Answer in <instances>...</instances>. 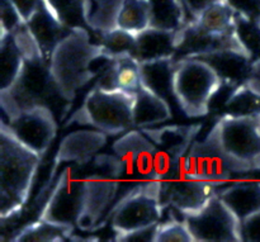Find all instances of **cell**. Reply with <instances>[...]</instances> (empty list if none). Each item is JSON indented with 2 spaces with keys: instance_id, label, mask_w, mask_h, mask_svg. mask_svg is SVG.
Segmentation results:
<instances>
[{
  "instance_id": "5",
  "label": "cell",
  "mask_w": 260,
  "mask_h": 242,
  "mask_svg": "<svg viewBox=\"0 0 260 242\" xmlns=\"http://www.w3.org/2000/svg\"><path fill=\"white\" fill-rule=\"evenodd\" d=\"M210 132L239 175L260 171V113H223Z\"/></svg>"
},
{
  "instance_id": "19",
  "label": "cell",
  "mask_w": 260,
  "mask_h": 242,
  "mask_svg": "<svg viewBox=\"0 0 260 242\" xmlns=\"http://www.w3.org/2000/svg\"><path fill=\"white\" fill-rule=\"evenodd\" d=\"M197 58L210 63L222 83L233 86H239L245 83L254 71L251 63V53L236 50H222L207 55L197 56Z\"/></svg>"
},
{
  "instance_id": "33",
  "label": "cell",
  "mask_w": 260,
  "mask_h": 242,
  "mask_svg": "<svg viewBox=\"0 0 260 242\" xmlns=\"http://www.w3.org/2000/svg\"><path fill=\"white\" fill-rule=\"evenodd\" d=\"M156 242H194V237L183 218L179 221L173 217L167 222L160 223Z\"/></svg>"
},
{
  "instance_id": "30",
  "label": "cell",
  "mask_w": 260,
  "mask_h": 242,
  "mask_svg": "<svg viewBox=\"0 0 260 242\" xmlns=\"http://www.w3.org/2000/svg\"><path fill=\"white\" fill-rule=\"evenodd\" d=\"M229 113L234 116H249V114L260 113V95L255 91L241 84L233 91L229 98L222 114Z\"/></svg>"
},
{
  "instance_id": "21",
  "label": "cell",
  "mask_w": 260,
  "mask_h": 242,
  "mask_svg": "<svg viewBox=\"0 0 260 242\" xmlns=\"http://www.w3.org/2000/svg\"><path fill=\"white\" fill-rule=\"evenodd\" d=\"M173 118L170 103L141 84L135 95L134 128H147Z\"/></svg>"
},
{
  "instance_id": "22",
  "label": "cell",
  "mask_w": 260,
  "mask_h": 242,
  "mask_svg": "<svg viewBox=\"0 0 260 242\" xmlns=\"http://www.w3.org/2000/svg\"><path fill=\"white\" fill-rule=\"evenodd\" d=\"M175 62L174 57H167L141 63L142 84L169 103L172 99L175 101L173 90Z\"/></svg>"
},
{
  "instance_id": "26",
  "label": "cell",
  "mask_w": 260,
  "mask_h": 242,
  "mask_svg": "<svg viewBox=\"0 0 260 242\" xmlns=\"http://www.w3.org/2000/svg\"><path fill=\"white\" fill-rule=\"evenodd\" d=\"M74 228L56 225L45 220H37L29 225L24 226L18 231L14 237L10 238L13 242H60L65 241L73 236Z\"/></svg>"
},
{
  "instance_id": "13",
  "label": "cell",
  "mask_w": 260,
  "mask_h": 242,
  "mask_svg": "<svg viewBox=\"0 0 260 242\" xmlns=\"http://www.w3.org/2000/svg\"><path fill=\"white\" fill-rule=\"evenodd\" d=\"M112 151L123 164V177L140 179L142 183L156 179L157 149L141 128L124 132L112 145Z\"/></svg>"
},
{
  "instance_id": "16",
  "label": "cell",
  "mask_w": 260,
  "mask_h": 242,
  "mask_svg": "<svg viewBox=\"0 0 260 242\" xmlns=\"http://www.w3.org/2000/svg\"><path fill=\"white\" fill-rule=\"evenodd\" d=\"M106 144L107 134L95 128L80 129V131L66 134L58 145V149L53 157V166L51 169L50 178H48V182L43 190L47 189L51 179L56 172H58V167L61 165L66 166V165L71 164H84L93 159L96 154H99V151L106 146Z\"/></svg>"
},
{
  "instance_id": "1",
  "label": "cell",
  "mask_w": 260,
  "mask_h": 242,
  "mask_svg": "<svg viewBox=\"0 0 260 242\" xmlns=\"http://www.w3.org/2000/svg\"><path fill=\"white\" fill-rule=\"evenodd\" d=\"M114 57L85 29H73L51 55L50 71L62 95L73 103L79 91L98 78Z\"/></svg>"
},
{
  "instance_id": "25",
  "label": "cell",
  "mask_w": 260,
  "mask_h": 242,
  "mask_svg": "<svg viewBox=\"0 0 260 242\" xmlns=\"http://www.w3.org/2000/svg\"><path fill=\"white\" fill-rule=\"evenodd\" d=\"M151 25L165 30H179L188 22L182 0H149Z\"/></svg>"
},
{
  "instance_id": "3",
  "label": "cell",
  "mask_w": 260,
  "mask_h": 242,
  "mask_svg": "<svg viewBox=\"0 0 260 242\" xmlns=\"http://www.w3.org/2000/svg\"><path fill=\"white\" fill-rule=\"evenodd\" d=\"M3 114L13 118L18 113L36 107H46L55 113L57 121H63L73 103L69 101L56 85L45 57L25 60L22 73L9 89L0 91Z\"/></svg>"
},
{
  "instance_id": "31",
  "label": "cell",
  "mask_w": 260,
  "mask_h": 242,
  "mask_svg": "<svg viewBox=\"0 0 260 242\" xmlns=\"http://www.w3.org/2000/svg\"><path fill=\"white\" fill-rule=\"evenodd\" d=\"M98 43L112 57H121L126 55H131L135 57L136 34H132L118 27L101 34Z\"/></svg>"
},
{
  "instance_id": "37",
  "label": "cell",
  "mask_w": 260,
  "mask_h": 242,
  "mask_svg": "<svg viewBox=\"0 0 260 242\" xmlns=\"http://www.w3.org/2000/svg\"><path fill=\"white\" fill-rule=\"evenodd\" d=\"M241 240L260 242V212L241 222Z\"/></svg>"
},
{
  "instance_id": "28",
  "label": "cell",
  "mask_w": 260,
  "mask_h": 242,
  "mask_svg": "<svg viewBox=\"0 0 260 242\" xmlns=\"http://www.w3.org/2000/svg\"><path fill=\"white\" fill-rule=\"evenodd\" d=\"M150 25L151 14L149 0H123L117 17V27L137 34Z\"/></svg>"
},
{
  "instance_id": "15",
  "label": "cell",
  "mask_w": 260,
  "mask_h": 242,
  "mask_svg": "<svg viewBox=\"0 0 260 242\" xmlns=\"http://www.w3.org/2000/svg\"><path fill=\"white\" fill-rule=\"evenodd\" d=\"M222 50H236L250 52L239 33L216 34L203 29L196 20L190 19L178 30L175 61L185 57H197Z\"/></svg>"
},
{
  "instance_id": "23",
  "label": "cell",
  "mask_w": 260,
  "mask_h": 242,
  "mask_svg": "<svg viewBox=\"0 0 260 242\" xmlns=\"http://www.w3.org/2000/svg\"><path fill=\"white\" fill-rule=\"evenodd\" d=\"M208 32L216 34L239 33V10L230 0H221L206 8L202 14L193 19Z\"/></svg>"
},
{
  "instance_id": "38",
  "label": "cell",
  "mask_w": 260,
  "mask_h": 242,
  "mask_svg": "<svg viewBox=\"0 0 260 242\" xmlns=\"http://www.w3.org/2000/svg\"><path fill=\"white\" fill-rule=\"evenodd\" d=\"M13 4L19 10L20 15L23 17L24 22L27 23L33 17L38 8L42 4V0H12Z\"/></svg>"
},
{
  "instance_id": "35",
  "label": "cell",
  "mask_w": 260,
  "mask_h": 242,
  "mask_svg": "<svg viewBox=\"0 0 260 242\" xmlns=\"http://www.w3.org/2000/svg\"><path fill=\"white\" fill-rule=\"evenodd\" d=\"M0 15H2V34L14 33L20 25L24 24V19L20 15L19 10L15 8L12 0H2L0 4Z\"/></svg>"
},
{
  "instance_id": "17",
  "label": "cell",
  "mask_w": 260,
  "mask_h": 242,
  "mask_svg": "<svg viewBox=\"0 0 260 242\" xmlns=\"http://www.w3.org/2000/svg\"><path fill=\"white\" fill-rule=\"evenodd\" d=\"M217 194L240 222L260 212V178H238L218 188Z\"/></svg>"
},
{
  "instance_id": "4",
  "label": "cell",
  "mask_w": 260,
  "mask_h": 242,
  "mask_svg": "<svg viewBox=\"0 0 260 242\" xmlns=\"http://www.w3.org/2000/svg\"><path fill=\"white\" fill-rule=\"evenodd\" d=\"M135 95L123 90H104L94 85L63 126L74 123L90 126L107 136L124 133L134 128Z\"/></svg>"
},
{
  "instance_id": "39",
  "label": "cell",
  "mask_w": 260,
  "mask_h": 242,
  "mask_svg": "<svg viewBox=\"0 0 260 242\" xmlns=\"http://www.w3.org/2000/svg\"><path fill=\"white\" fill-rule=\"evenodd\" d=\"M182 2L184 4L185 10H187L190 19H197L206 8L212 5L213 3L221 2V0H182Z\"/></svg>"
},
{
  "instance_id": "18",
  "label": "cell",
  "mask_w": 260,
  "mask_h": 242,
  "mask_svg": "<svg viewBox=\"0 0 260 242\" xmlns=\"http://www.w3.org/2000/svg\"><path fill=\"white\" fill-rule=\"evenodd\" d=\"M28 28L35 36L43 57L50 61L51 55L58 43L71 32L68 27L60 22L55 13L48 5L47 0H42V4L37 12L27 22Z\"/></svg>"
},
{
  "instance_id": "6",
  "label": "cell",
  "mask_w": 260,
  "mask_h": 242,
  "mask_svg": "<svg viewBox=\"0 0 260 242\" xmlns=\"http://www.w3.org/2000/svg\"><path fill=\"white\" fill-rule=\"evenodd\" d=\"M222 80L215 68L197 57L180 58L175 62V103L189 118L205 117L210 113V104L220 89Z\"/></svg>"
},
{
  "instance_id": "7",
  "label": "cell",
  "mask_w": 260,
  "mask_h": 242,
  "mask_svg": "<svg viewBox=\"0 0 260 242\" xmlns=\"http://www.w3.org/2000/svg\"><path fill=\"white\" fill-rule=\"evenodd\" d=\"M85 195L86 175L78 164L66 165L58 174L38 218L74 230L79 228L85 207Z\"/></svg>"
},
{
  "instance_id": "10",
  "label": "cell",
  "mask_w": 260,
  "mask_h": 242,
  "mask_svg": "<svg viewBox=\"0 0 260 242\" xmlns=\"http://www.w3.org/2000/svg\"><path fill=\"white\" fill-rule=\"evenodd\" d=\"M182 217L194 242H243L241 222L217 193L202 210Z\"/></svg>"
},
{
  "instance_id": "34",
  "label": "cell",
  "mask_w": 260,
  "mask_h": 242,
  "mask_svg": "<svg viewBox=\"0 0 260 242\" xmlns=\"http://www.w3.org/2000/svg\"><path fill=\"white\" fill-rule=\"evenodd\" d=\"M12 36L24 60H35V58L43 57L42 51H41L35 36L32 34L30 29L28 28L27 23L20 25L14 33H12Z\"/></svg>"
},
{
  "instance_id": "40",
  "label": "cell",
  "mask_w": 260,
  "mask_h": 242,
  "mask_svg": "<svg viewBox=\"0 0 260 242\" xmlns=\"http://www.w3.org/2000/svg\"><path fill=\"white\" fill-rule=\"evenodd\" d=\"M245 84L248 88H250L251 90L255 91L256 94H259L260 95V78H256V76L251 75L250 78L245 81Z\"/></svg>"
},
{
  "instance_id": "29",
  "label": "cell",
  "mask_w": 260,
  "mask_h": 242,
  "mask_svg": "<svg viewBox=\"0 0 260 242\" xmlns=\"http://www.w3.org/2000/svg\"><path fill=\"white\" fill-rule=\"evenodd\" d=\"M122 3L123 0H91L89 22L96 42L101 34L117 28V17Z\"/></svg>"
},
{
  "instance_id": "36",
  "label": "cell",
  "mask_w": 260,
  "mask_h": 242,
  "mask_svg": "<svg viewBox=\"0 0 260 242\" xmlns=\"http://www.w3.org/2000/svg\"><path fill=\"white\" fill-rule=\"evenodd\" d=\"M161 223V222H160ZM160 223L147 226V227L139 228V230L129 231L126 233H118L114 237V241L118 242H156L157 231H159Z\"/></svg>"
},
{
  "instance_id": "20",
  "label": "cell",
  "mask_w": 260,
  "mask_h": 242,
  "mask_svg": "<svg viewBox=\"0 0 260 242\" xmlns=\"http://www.w3.org/2000/svg\"><path fill=\"white\" fill-rule=\"evenodd\" d=\"M178 30H165L149 27L136 34L135 58L140 63L174 57Z\"/></svg>"
},
{
  "instance_id": "27",
  "label": "cell",
  "mask_w": 260,
  "mask_h": 242,
  "mask_svg": "<svg viewBox=\"0 0 260 242\" xmlns=\"http://www.w3.org/2000/svg\"><path fill=\"white\" fill-rule=\"evenodd\" d=\"M0 56H2V85L0 91L9 89L18 76L22 73L24 66V57L15 45L13 36L10 33L0 34Z\"/></svg>"
},
{
  "instance_id": "24",
  "label": "cell",
  "mask_w": 260,
  "mask_h": 242,
  "mask_svg": "<svg viewBox=\"0 0 260 242\" xmlns=\"http://www.w3.org/2000/svg\"><path fill=\"white\" fill-rule=\"evenodd\" d=\"M48 5L69 29H85L93 34L96 41L95 34L91 29L89 22L91 0H47Z\"/></svg>"
},
{
  "instance_id": "2",
  "label": "cell",
  "mask_w": 260,
  "mask_h": 242,
  "mask_svg": "<svg viewBox=\"0 0 260 242\" xmlns=\"http://www.w3.org/2000/svg\"><path fill=\"white\" fill-rule=\"evenodd\" d=\"M42 156L23 145L5 122L0 124V218L2 222L22 212Z\"/></svg>"
},
{
  "instance_id": "14",
  "label": "cell",
  "mask_w": 260,
  "mask_h": 242,
  "mask_svg": "<svg viewBox=\"0 0 260 242\" xmlns=\"http://www.w3.org/2000/svg\"><path fill=\"white\" fill-rule=\"evenodd\" d=\"M2 119L23 145L42 157L57 133V118L46 107H36L20 112L13 118Z\"/></svg>"
},
{
  "instance_id": "12",
  "label": "cell",
  "mask_w": 260,
  "mask_h": 242,
  "mask_svg": "<svg viewBox=\"0 0 260 242\" xmlns=\"http://www.w3.org/2000/svg\"><path fill=\"white\" fill-rule=\"evenodd\" d=\"M141 129L157 149L155 180H160L183 161L192 144L198 139L202 124H165Z\"/></svg>"
},
{
  "instance_id": "9",
  "label": "cell",
  "mask_w": 260,
  "mask_h": 242,
  "mask_svg": "<svg viewBox=\"0 0 260 242\" xmlns=\"http://www.w3.org/2000/svg\"><path fill=\"white\" fill-rule=\"evenodd\" d=\"M157 182L162 208H173L180 216L198 212L217 193L215 185L189 174L183 161Z\"/></svg>"
},
{
  "instance_id": "8",
  "label": "cell",
  "mask_w": 260,
  "mask_h": 242,
  "mask_svg": "<svg viewBox=\"0 0 260 242\" xmlns=\"http://www.w3.org/2000/svg\"><path fill=\"white\" fill-rule=\"evenodd\" d=\"M162 212L160 184L157 180H150L136 185L123 195L108 217L114 233L118 235L160 223Z\"/></svg>"
},
{
  "instance_id": "11",
  "label": "cell",
  "mask_w": 260,
  "mask_h": 242,
  "mask_svg": "<svg viewBox=\"0 0 260 242\" xmlns=\"http://www.w3.org/2000/svg\"><path fill=\"white\" fill-rule=\"evenodd\" d=\"M187 171L193 177L221 188L241 177L233 166L210 131L202 140H196L183 159Z\"/></svg>"
},
{
  "instance_id": "32",
  "label": "cell",
  "mask_w": 260,
  "mask_h": 242,
  "mask_svg": "<svg viewBox=\"0 0 260 242\" xmlns=\"http://www.w3.org/2000/svg\"><path fill=\"white\" fill-rule=\"evenodd\" d=\"M117 70V84L121 90L136 94L142 84L141 63L131 55L114 57Z\"/></svg>"
}]
</instances>
